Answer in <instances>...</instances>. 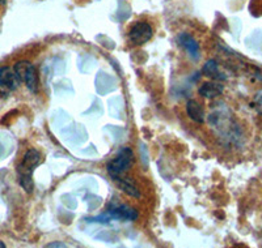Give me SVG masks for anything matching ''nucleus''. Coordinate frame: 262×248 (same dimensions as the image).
<instances>
[{"label": "nucleus", "instance_id": "8", "mask_svg": "<svg viewBox=\"0 0 262 248\" xmlns=\"http://www.w3.org/2000/svg\"><path fill=\"white\" fill-rule=\"evenodd\" d=\"M114 182L118 184L119 188L122 189L126 195L131 196V197H135V199H140V196H142L140 195L139 188H138V186L135 184L134 180L131 179L130 177H127V175H122V177L116 178V179H114Z\"/></svg>", "mask_w": 262, "mask_h": 248}, {"label": "nucleus", "instance_id": "4", "mask_svg": "<svg viewBox=\"0 0 262 248\" xmlns=\"http://www.w3.org/2000/svg\"><path fill=\"white\" fill-rule=\"evenodd\" d=\"M13 71L17 75L20 83H24L30 92L36 94L38 92V73L36 67L28 60H21L13 65Z\"/></svg>", "mask_w": 262, "mask_h": 248}, {"label": "nucleus", "instance_id": "3", "mask_svg": "<svg viewBox=\"0 0 262 248\" xmlns=\"http://www.w3.org/2000/svg\"><path fill=\"white\" fill-rule=\"evenodd\" d=\"M134 163V153L130 148H122L118 152L113 160L109 161L106 165L107 174L111 175L112 179H116L118 177L126 175V172L130 170V167Z\"/></svg>", "mask_w": 262, "mask_h": 248}, {"label": "nucleus", "instance_id": "13", "mask_svg": "<svg viewBox=\"0 0 262 248\" xmlns=\"http://www.w3.org/2000/svg\"><path fill=\"white\" fill-rule=\"evenodd\" d=\"M257 102H258V106L262 109V90L259 92V94L257 95Z\"/></svg>", "mask_w": 262, "mask_h": 248}, {"label": "nucleus", "instance_id": "14", "mask_svg": "<svg viewBox=\"0 0 262 248\" xmlns=\"http://www.w3.org/2000/svg\"><path fill=\"white\" fill-rule=\"evenodd\" d=\"M0 248H6V244H4V243L2 242V240H0Z\"/></svg>", "mask_w": 262, "mask_h": 248}, {"label": "nucleus", "instance_id": "7", "mask_svg": "<svg viewBox=\"0 0 262 248\" xmlns=\"http://www.w3.org/2000/svg\"><path fill=\"white\" fill-rule=\"evenodd\" d=\"M177 41H179L180 46L182 48L186 50V53L189 54L193 60H198L201 58V48H200V44L190 34L188 33H181L179 37H177Z\"/></svg>", "mask_w": 262, "mask_h": 248}, {"label": "nucleus", "instance_id": "11", "mask_svg": "<svg viewBox=\"0 0 262 248\" xmlns=\"http://www.w3.org/2000/svg\"><path fill=\"white\" fill-rule=\"evenodd\" d=\"M203 72L209 77H212L215 80H226L227 77L223 76L221 71H219V67H217L216 62L215 60H209L206 63L205 67H203Z\"/></svg>", "mask_w": 262, "mask_h": 248}, {"label": "nucleus", "instance_id": "15", "mask_svg": "<svg viewBox=\"0 0 262 248\" xmlns=\"http://www.w3.org/2000/svg\"><path fill=\"white\" fill-rule=\"evenodd\" d=\"M7 0H0V4H6Z\"/></svg>", "mask_w": 262, "mask_h": 248}, {"label": "nucleus", "instance_id": "2", "mask_svg": "<svg viewBox=\"0 0 262 248\" xmlns=\"http://www.w3.org/2000/svg\"><path fill=\"white\" fill-rule=\"evenodd\" d=\"M139 218L137 210L134 208L128 207L126 204H113L106 213L101 216L88 218V222H100V224H107L112 219H118V221H137Z\"/></svg>", "mask_w": 262, "mask_h": 248}, {"label": "nucleus", "instance_id": "9", "mask_svg": "<svg viewBox=\"0 0 262 248\" xmlns=\"http://www.w3.org/2000/svg\"><path fill=\"white\" fill-rule=\"evenodd\" d=\"M186 114L191 120L196 123H205V111L195 100H189L186 102Z\"/></svg>", "mask_w": 262, "mask_h": 248}, {"label": "nucleus", "instance_id": "1", "mask_svg": "<svg viewBox=\"0 0 262 248\" xmlns=\"http://www.w3.org/2000/svg\"><path fill=\"white\" fill-rule=\"evenodd\" d=\"M42 158L41 153L36 149H29L23 157V161L16 167V172L18 177V184L23 187L27 193H32L34 189V182H33V172L41 165Z\"/></svg>", "mask_w": 262, "mask_h": 248}, {"label": "nucleus", "instance_id": "6", "mask_svg": "<svg viewBox=\"0 0 262 248\" xmlns=\"http://www.w3.org/2000/svg\"><path fill=\"white\" fill-rule=\"evenodd\" d=\"M18 85H20V80L13 68H8V67L0 68V97H8L18 88Z\"/></svg>", "mask_w": 262, "mask_h": 248}, {"label": "nucleus", "instance_id": "12", "mask_svg": "<svg viewBox=\"0 0 262 248\" xmlns=\"http://www.w3.org/2000/svg\"><path fill=\"white\" fill-rule=\"evenodd\" d=\"M46 247H62V248H66L67 247V244H64V243H62V242H54V243H49L48 245H46Z\"/></svg>", "mask_w": 262, "mask_h": 248}, {"label": "nucleus", "instance_id": "10", "mask_svg": "<svg viewBox=\"0 0 262 248\" xmlns=\"http://www.w3.org/2000/svg\"><path fill=\"white\" fill-rule=\"evenodd\" d=\"M224 92V86L219 83H205L201 85L200 95L205 98H216Z\"/></svg>", "mask_w": 262, "mask_h": 248}, {"label": "nucleus", "instance_id": "5", "mask_svg": "<svg viewBox=\"0 0 262 248\" xmlns=\"http://www.w3.org/2000/svg\"><path fill=\"white\" fill-rule=\"evenodd\" d=\"M152 36H154L152 27L147 22H143V21L135 22L128 32V39L135 46H143L152 38Z\"/></svg>", "mask_w": 262, "mask_h": 248}]
</instances>
